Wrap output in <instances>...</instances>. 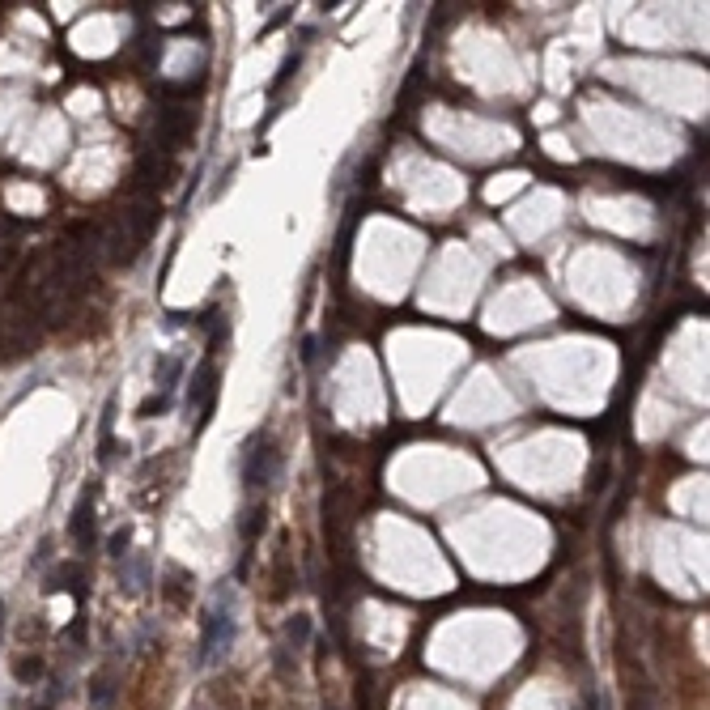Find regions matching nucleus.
<instances>
[{
    "label": "nucleus",
    "mask_w": 710,
    "mask_h": 710,
    "mask_svg": "<svg viewBox=\"0 0 710 710\" xmlns=\"http://www.w3.org/2000/svg\"><path fill=\"white\" fill-rule=\"evenodd\" d=\"M128 540H132V536H128V528H124V532H115V536H111V557H128V553H124V549H128Z\"/></svg>",
    "instance_id": "9d476101"
},
{
    "label": "nucleus",
    "mask_w": 710,
    "mask_h": 710,
    "mask_svg": "<svg viewBox=\"0 0 710 710\" xmlns=\"http://www.w3.org/2000/svg\"><path fill=\"white\" fill-rule=\"evenodd\" d=\"M39 672H43L39 659H18V680H39Z\"/></svg>",
    "instance_id": "1a4fd4ad"
},
{
    "label": "nucleus",
    "mask_w": 710,
    "mask_h": 710,
    "mask_svg": "<svg viewBox=\"0 0 710 710\" xmlns=\"http://www.w3.org/2000/svg\"><path fill=\"white\" fill-rule=\"evenodd\" d=\"M213 392H217V370L213 366H200L196 370V379H192V387H187V409H204V417H208V409H213Z\"/></svg>",
    "instance_id": "7ed1b4c3"
},
{
    "label": "nucleus",
    "mask_w": 710,
    "mask_h": 710,
    "mask_svg": "<svg viewBox=\"0 0 710 710\" xmlns=\"http://www.w3.org/2000/svg\"><path fill=\"white\" fill-rule=\"evenodd\" d=\"M187 124H192V120H187V111H179V106H175V111H162V120H158V137H162L166 145H175V141H183Z\"/></svg>",
    "instance_id": "39448f33"
},
{
    "label": "nucleus",
    "mask_w": 710,
    "mask_h": 710,
    "mask_svg": "<svg viewBox=\"0 0 710 710\" xmlns=\"http://www.w3.org/2000/svg\"><path fill=\"white\" fill-rule=\"evenodd\" d=\"M89 536H94V490L81 494V502H77V511H73V540L85 549Z\"/></svg>",
    "instance_id": "20e7f679"
},
{
    "label": "nucleus",
    "mask_w": 710,
    "mask_h": 710,
    "mask_svg": "<svg viewBox=\"0 0 710 710\" xmlns=\"http://www.w3.org/2000/svg\"><path fill=\"white\" fill-rule=\"evenodd\" d=\"M179 375H183V362L179 358H158V392L170 396L179 387Z\"/></svg>",
    "instance_id": "423d86ee"
},
{
    "label": "nucleus",
    "mask_w": 710,
    "mask_h": 710,
    "mask_svg": "<svg viewBox=\"0 0 710 710\" xmlns=\"http://www.w3.org/2000/svg\"><path fill=\"white\" fill-rule=\"evenodd\" d=\"M111 697H115V689H111V676H98V680H94V693H89L94 710H106V706H111Z\"/></svg>",
    "instance_id": "6e6552de"
},
{
    "label": "nucleus",
    "mask_w": 710,
    "mask_h": 710,
    "mask_svg": "<svg viewBox=\"0 0 710 710\" xmlns=\"http://www.w3.org/2000/svg\"><path fill=\"white\" fill-rule=\"evenodd\" d=\"M234 642V613H230V596H217V604L204 617V638H200V664H217Z\"/></svg>",
    "instance_id": "f257e3e1"
},
{
    "label": "nucleus",
    "mask_w": 710,
    "mask_h": 710,
    "mask_svg": "<svg viewBox=\"0 0 710 710\" xmlns=\"http://www.w3.org/2000/svg\"><path fill=\"white\" fill-rule=\"evenodd\" d=\"M285 638L302 647V642L311 638V617H289V621H285Z\"/></svg>",
    "instance_id": "0eeeda50"
},
{
    "label": "nucleus",
    "mask_w": 710,
    "mask_h": 710,
    "mask_svg": "<svg viewBox=\"0 0 710 710\" xmlns=\"http://www.w3.org/2000/svg\"><path fill=\"white\" fill-rule=\"evenodd\" d=\"M277 472H281V451L268 438L247 442V451H243V485L247 490H264V485H273Z\"/></svg>",
    "instance_id": "f03ea898"
}]
</instances>
